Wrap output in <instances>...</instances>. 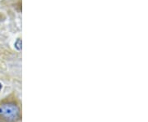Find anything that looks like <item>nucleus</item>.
<instances>
[{
	"mask_svg": "<svg viewBox=\"0 0 148 122\" xmlns=\"http://www.w3.org/2000/svg\"><path fill=\"white\" fill-rule=\"evenodd\" d=\"M2 89V85L0 84V89Z\"/></svg>",
	"mask_w": 148,
	"mask_h": 122,
	"instance_id": "obj_2",
	"label": "nucleus"
},
{
	"mask_svg": "<svg viewBox=\"0 0 148 122\" xmlns=\"http://www.w3.org/2000/svg\"><path fill=\"white\" fill-rule=\"evenodd\" d=\"M21 109L19 103L11 98L0 102V121L16 122L21 120Z\"/></svg>",
	"mask_w": 148,
	"mask_h": 122,
	"instance_id": "obj_1",
	"label": "nucleus"
}]
</instances>
